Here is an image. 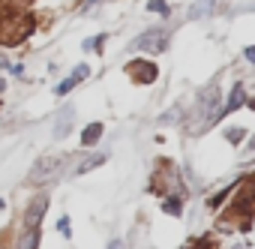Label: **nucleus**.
I'll return each mask as SVG.
<instances>
[{
    "label": "nucleus",
    "instance_id": "nucleus-1",
    "mask_svg": "<svg viewBox=\"0 0 255 249\" xmlns=\"http://www.w3.org/2000/svg\"><path fill=\"white\" fill-rule=\"evenodd\" d=\"M222 117L219 111V84L210 81L201 93H198V105L192 111V120H195V129H207L210 123H216Z\"/></svg>",
    "mask_w": 255,
    "mask_h": 249
},
{
    "label": "nucleus",
    "instance_id": "nucleus-2",
    "mask_svg": "<svg viewBox=\"0 0 255 249\" xmlns=\"http://www.w3.org/2000/svg\"><path fill=\"white\" fill-rule=\"evenodd\" d=\"M132 48H138V51H153V54H159V51H165L168 48V33L162 30V27H153V30H144L135 42H132Z\"/></svg>",
    "mask_w": 255,
    "mask_h": 249
},
{
    "label": "nucleus",
    "instance_id": "nucleus-3",
    "mask_svg": "<svg viewBox=\"0 0 255 249\" xmlns=\"http://www.w3.org/2000/svg\"><path fill=\"white\" fill-rule=\"evenodd\" d=\"M60 165H63V156H42V159L30 168L27 180H30V183H42V180L54 177V174L60 171Z\"/></svg>",
    "mask_w": 255,
    "mask_h": 249
},
{
    "label": "nucleus",
    "instance_id": "nucleus-4",
    "mask_svg": "<svg viewBox=\"0 0 255 249\" xmlns=\"http://www.w3.org/2000/svg\"><path fill=\"white\" fill-rule=\"evenodd\" d=\"M72 123H75V108H72V105L60 108V114H57V120H54V135H57V138H66L69 129H72Z\"/></svg>",
    "mask_w": 255,
    "mask_h": 249
},
{
    "label": "nucleus",
    "instance_id": "nucleus-5",
    "mask_svg": "<svg viewBox=\"0 0 255 249\" xmlns=\"http://www.w3.org/2000/svg\"><path fill=\"white\" fill-rule=\"evenodd\" d=\"M45 210H48V198L39 195L36 201H30V207H27V213H24V222H27V225H39L42 216H45Z\"/></svg>",
    "mask_w": 255,
    "mask_h": 249
},
{
    "label": "nucleus",
    "instance_id": "nucleus-6",
    "mask_svg": "<svg viewBox=\"0 0 255 249\" xmlns=\"http://www.w3.org/2000/svg\"><path fill=\"white\" fill-rule=\"evenodd\" d=\"M129 72H132L135 81H144V84H150V81L156 78V66H153V63H141V60H138Z\"/></svg>",
    "mask_w": 255,
    "mask_h": 249
},
{
    "label": "nucleus",
    "instance_id": "nucleus-7",
    "mask_svg": "<svg viewBox=\"0 0 255 249\" xmlns=\"http://www.w3.org/2000/svg\"><path fill=\"white\" fill-rule=\"evenodd\" d=\"M39 246V225H27V231L18 237V249H36Z\"/></svg>",
    "mask_w": 255,
    "mask_h": 249
},
{
    "label": "nucleus",
    "instance_id": "nucleus-8",
    "mask_svg": "<svg viewBox=\"0 0 255 249\" xmlns=\"http://www.w3.org/2000/svg\"><path fill=\"white\" fill-rule=\"evenodd\" d=\"M105 159H108L105 153H93V156H84V162H78V165H75V174H87V171L99 168V165H102Z\"/></svg>",
    "mask_w": 255,
    "mask_h": 249
},
{
    "label": "nucleus",
    "instance_id": "nucleus-9",
    "mask_svg": "<svg viewBox=\"0 0 255 249\" xmlns=\"http://www.w3.org/2000/svg\"><path fill=\"white\" fill-rule=\"evenodd\" d=\"M213 3H216V0H195V3L189 6V18H204V15H210Z\"/></svg>",
    "mask_w": 255,
    "mask_h": 249
},
{
    "label": "nucleus",
    "instance_id": "nucleus-10",
    "mask_svg": "<svg viewBox=\"0 0 255 249\" xmlns=\"http://www.w3.org/2000/svg\"><path fill=\"white\" fill-rule=\"evenodd\" d=\"M243 102H246V93H243V87H240V84H237V87H231V99H228V105H225V111H222V114H231V111H237Z\"/></svg>",
    "mask_w": 255,
    "mask_h": 249
},
{
    "label": "nucleus",
    "instance_id": "nucleus-11",
    "mask_svg": "<svg viewBox=\"0 0 255 249\" xmlns=\"http://www.w3.org/2000/svg\"><path fill=\"white\" fill-rule=\"evenodd\" d=\"M99 138H102V123H90V126L84 129V135H81V144L90 147V144H96Z\"/></svg>",
    "mask_w": 255,
    "mask_h": 249
},
{
    "label": "nucleus",
    "instance_id": "nucleus-12",
    "mask_svg": "<svg viewBox=\"0 0 255 249\" xmlns=\"http://www.w3.org/2000/svg\"><path fill=\"white\" fill-rule=\"evenodd\" d=\"M252 201H255V183H252V186H246V192H243V195H237V201H234V207L246 213V210L252 207Z\"/></svg>",
    "mask_w": 255,
    "mask_h": 249
},
{
    "label": "nucleus",
    "instance_id": "nucleus-13",
    "mask_svg": "<svg viewBox=\"0 0 255 249\" xmlns=\"http://www.w3.org/2000/svg\"><path fill=\"white\" fill-rule=\"evenodd\" d=\"M162 210H165V213H171V216H180V213H183V207H180V198H174V195H171V198H165Z\"/></svg>",
    "mask_w": 255,
    "mask_h": 249
},
{
    "label": "nucleus",
    "instance_id": "nucleus-14",
    "mask_svg": "<svg viewBox=\"0 0 255 249\" xmlns=\"http://www.w3.org/2000/svg\"><path fill=\"white\" fill-rule=\"evenodd\" d=\"M75 84H78V81H75V78H72V75H69V78H66V81H60V84H57V87H54V93H57V96H66V93H69V90H72V87H75Z\"/></svg>",
    "mask_w": 255,
    "mask_h": 249
},
{
    "label": "nucleus",
    "instance_id": "nucleus-15",
    "mask_svg": "<svg viewBox=\"0 0 255 249\" xmlns=\"http://www.w3.org/2000/svg\"><path fill=\"white\" fill-rule=\"evenodd\" d=\"M243 135H246V132H243V129H237V126H231V129L225 132V138H228L231 144H240V141H243Z\"/></svg>",
    "mask_w": 255,
    "mask_h": 249
},
{
    "label": "nucleus",
    "instance_id": "nucleus-16",
    "mask_svg": "<svg viewBox=\"0 0 255 249\" xmlns=\"http://www.w3.org/2000/svg\"><path fill=\"white\" fill-rule=\"evenodd\" d=\"M147 9H150V12H162V15H168V3H165V0H150Z\"/></svg>",
    "mask_w": 255,
    "mask_h": 249
},
{
    "label": "nucleus",
    "instance_id": "nucleus-17",
    "mask_svg": "<svg viewBox=\"0 0 255 249\" xmlns=\"http://www.w3.org/2000/svg\"><path fill=\"white\" fill-rule=\"evenodd\" d=\"M177 117H180V108H171L168 114H162V117H159V123H174Z\"/></svg>",
    "mask_w": 255,
    "mask_h": 249
},
{
    "label": "nucleus",
    "instance_id": "nucleus-18",
    "mask_svg": "<svg viewBox=\"0 0 255 249\" xmlns=\"http://www.w3.org/2000/svg\"><path fill=\"white\" fill-rule=\"evenodd\" d=\"M57 231L63 234V237H69L72 231H69V216H60V222H57Z\"/></svg>",
    "mask_w": 255,
    "mask_h": 249
},
{
    "label": "nucleus",
    "instance_id": "nucleus-19",
    "mask_svg": "<svg viewBox=\"0 0 255 249\" xmlns=\"http://www.w3.org/2000/svg\"><path fill=\"white\" fill-rule=\"evenodd\" d=\"M87 75H90V69H87V66H84V63H81V66H78V69H75V72H72V78H75V81H84V78H87Z\"/></svg>",
    "mask_w": 255,
    "mask_h": 249
},
{
    "label": "nucleus",
    "instance_id": "nucleus-20",
    "mask_svg": "<svg viewBox=\"0 0 255 249\" xmlns=\"http://www.w3.org/2000/svg\"><path fill=\"white\" fill-rule=\"evenodd\" d=\"M246 60H249V63H255V48H246Z\"/></svg>",
    "mask_w": 255,
    "mask_h": 249
},
{
    "label": "nucleus",
    "instance_id": "nucleus-21",
    "mask_svg": "<svg viewBox=\"0 0 255 249\" xmlns=\"http://www.w3.org/2000/svg\"><path fill=\"white\" fill-rule=\"evenodd\" d=\"M108 249H123V243H120V240H111V243H108Z\"/></svg>",
    "mask_w": 255,
    "mask_h": 249
},
{
    "label": "nucleus",
    "instance_id": "nucleus-22",
    "mask_svg": "<svg viewBox=\"0 0 255 249\" xmlns=\"http://www.w3.org/2000/svg\"><path fill=\"white\" fill-rule=\"evenodd\" d=\"M93 3H99V0H84V9H90Z\"/></svg>",
    "mask_w": 255,
    "mask_h": 249
},
{
    "label": "nucleus",
    "instance_id": "nucleus-23",
    "mask_svg": "<svg viewBox=\"0 0 255 249\" xmlns=\"http://www.w3.org/2000/svg\"><path fill=\"white\" fill-rule=\"evenodd\" d=\"M249 147H252V150H255V138H252V141H249Z\"/></svg>",
    "mask_w": 255,
    "mask_h": 249
},
{
    "label": "nucleus",
    "instance_id": "nucleus-24",
    "mask_svg": "<svg viewBox=\"0 0 255 249\" xmlns=\"http://www.w3.org/2000/svg\"><path fill=\"white\" fill-rule=\"evenodd\" d=\"M0 90H3V81H0Z\"/></svg>",
    "mask_w": 255,
    "mask_h": 249
}]
</instances>
